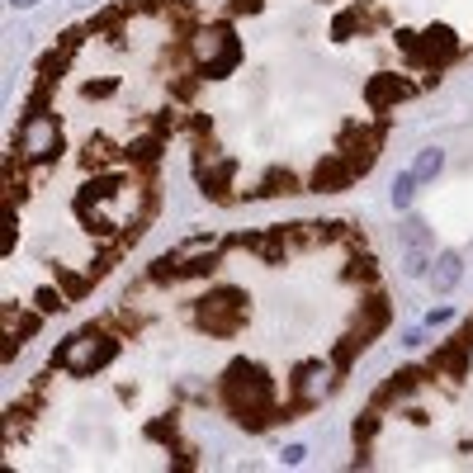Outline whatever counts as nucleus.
Here are the masks:
<instances>
[{
    "label": "nucleus",
    "instance_id": "nucleus-1",
    "mask_svg": "<svg viewBox=\"0 0 473 473\" xmlns=\"http://www.w3.org/2000/svg\"><path fill=\"white\" fill-rule=\"evenodd\" d=\"M459 275H464V261H459V251H445L441 261H436V275H431V280H436V294H450V289L459 284Z\"/></svg>",
    "mask_w": 473,
    "mask_h": 473
},
{
    "label": "nucleus",
    "instance_id": "nucleus-2",
    "mask_svg": "<svg viewBox=\"0 0 473 473\" xmlns=\"http://www.w3.org/2000/svg\"><path fill=\"white\" fill-rule=\"evenodd\" d=\"M441 171H445V152H441V147H426L421 157H417V166H412V175H417V185H421V180H436Z\"/></svg>",
    "mask_w": 473,
    "mask_h": 473
},
{
    "label": "nucleus",
    "instance_id": "nucleus-3",
    "mask_svg": "<svg viewBox=\"0 0 473 473\" xmlns=\"http://www.w3.org/2000/svg\"><path fill=\"white\" fill-rule=\"evenodd\" d=\"M412 199H417V175L402 171V175L393 180V204H397V208H412Z\"/></svg>",
    "mask_w": 473,
    "mask_h": 473
},
{
    "label": "nucleus",
    "instance_id": "nucleus-4",
    "mask_svg": "<svg viewBox=\"0 0 473 473\" xmlns=\"http://www.w3.org/2000/svg\"><path fill=\"white\" fill-rule=\"evenodd\" d=\"M426 265H431V261H426V251H421V246H412V251L402 256V270H407L412 280H417V275H426Z\"/></svg>",
    "mask_w": 473,
    "mask_h": 473
},
{
    "label": "nucleus",
    "instance_id": "nucleus-5",
    "mask_svg": "<svg viewBox=\"0 0 473 473\" xmlns=\"http://www.w3.org/2000/svg\"><path fill=\"white\" fill-rule=\"evenodd\" d=\"M402 241H407V246H421V241H426V222L421 218L402 222Z\"/></svg>",
    "mask_w": 473,
    "mask_h": 473
},
{
    "label": "nucleus",
    "instance_id": "nucleus-6",
    "mask_svg": "<svg viewBox=\"0 0 473 473\" xmlns=\"http://www.w3.org/2000/svg\"><path fill=\"white\" fill-rule=\"evenodd\" d=\"M303 455H308L303 445H289V450H284V464H303Z\"/></svg>",
    "mask_w": 473,
    "mask_h": 473
},
{
    "label": "nucleus",
    "instance_id": "nucleus-7",
    "mask_svg": "<svg viewBox=\"0 0 473 473\" xmlns=\"http://www.w3.org/2000/svg\"><path fill=\"white\" fill-rule=\"evenodd\" d=\"M10 5H19V10H24V5H38V0H10Z\"/></svg>",
    "mask_w": 473,
    "mask_h": 473
}]
</instances>
